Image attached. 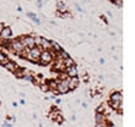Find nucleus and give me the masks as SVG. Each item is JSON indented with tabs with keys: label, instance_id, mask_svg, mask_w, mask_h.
<instances>
[{
	"label": "nucleus",
	"instance_id": "nucleus-6",
	"mask_svg": "<svg viewBox=\"0 0 135 127\" xmlns=\"http://www.w3.org/2000/svg\"><path fill=\"white\" fill-rule=\"evenodd\" d=\"M80 84V80L76 77H68V87H69V91H75V89L79 87Z\"/></svg>",
	"mask_w": 135,
	"mask_h": 127
},
{
	"label": "nucleus",
	"instance_id": "nucleus-15",
	"mask_svg": "<svg viewBox=\"0 0 135 127\" xmlns=\"http://www.w3.org/2000/svg\"><path fill=\"white\" fill-rule=\"evenodd\" d=\"M106 120H107V116L103 113H96V115H95V121H96V124L103 122V121H106Z\"/></svg>",
	"mask_w": 135,
	"mask_h": 127
},
{
	"label": "nucleus",
	"instance_id": "nucleus-8",
	"mask_svg": "<svg viewBox=\"0 0 135 127\" xmlns=\"http://www.w3.org/2000/svg\"><path fill=\"white\" fill-rule=\"evenodd\" d=\"M52 44H53L52 40H49V39H47V38H42L39 49L41 50H49V49H52Z\"/></svg>",
	"mask_w": 135,
	"mask_h": 127
},
{
	"label": "nucleus",
	"instance_id": "nucleus-20",
	"mask_svg": "<svg viewBox=\"0 0 135 127\" xmlns=\"http://www.w3.org/2000/svg\"><path fill=\"white\" fill-rule=\"evenodd\" d=\"M3 127H12V126H11L10 122H6V121H5V122H3Z\"/></svg>",
	"mask_w": 135,
	"mask_h": 127
},
{
	"label": "nucleus",
	"instance_id": "nucleus-16",
	"mask_svg": "<svg viewBox=\"0 0 135 127\" xmlns=\"http://www.w3.org/2000/svg\"><path fill=\"white\" fill-rule=\"evenodd\" d=\"M14 75L16 76V77L21 78V77H22V75H23V68H22V67L16 66V68H15V71H14Z\"/></svg>",
	"mask_w": 135,
	"mask_h": 127
},
{
	"label": "nucleus",
	"instance_id": "nucleus-18",
	"mask_svg": "<svg viewBox=\"0 0 135 127\" xmlns=\"http://www.w3.org/2000/svg\"><path fill=\"white\" fill-rule=\"evenodd\" d=\"M39 87H41V91H42V92H49V87H48V83H43V84H41Z\"/></svg>",
	"mask_w": 135,
	"mask_h": 127
},
{
	"label": "nucleus",
	"instance_id": "nucleus-9",
	"mask_svg": "<svg viewBox=\"0 0 135 127\" xmlns=\"http://www.w3.org/2000/svg\"><path fill=\"white\" fill-rule=\"evenodd\" d=\"M53 70L59 71V72H63L65 70L64 64H63V59H55V61L53 64Z\"/></svg>",
	"mask_w": 135,
	"mask_h": 127
},
{
	"label": "nucleus",
	"instance_id": "nucleus-25",
	"mask_svg": "<svg viewBox=\"0 0 135 127\" xmlns=\"http://www.w3.org/2000/svg\"><path fill=\"white\" fill-rule=\"evenodd\" d=\"M25 100H23V99H21V100H20V104H22V105H25Z\"/></svg>",
	"mask_w": 135,
	"mask_h": 127
},
{
	"label": "nucleus",
	"instance_id": "nucleus-12",
	"mask_svg": "<svg viewBox=\"0 0 135 127\" xmlns=\"http://www.w3.org/2000/svg\"><path fill=\"white\" fill-rule=\"evenodd\" d=\"M57 9L60 14H64V12H68V11H69L68 6L65 5V3H63V1H58L57 3Z\"/></svg>",
	"mask_w": 135,
	"mask_h": 127
},
{
	"label": "nucleus",
	"instance_id": "nucleus-23",
	"mask_svg": "<svg viewBox=\"0 0 135 127\" xmlns=\"http://www.w3.org/2000/svg\"><path fill=\"white\" fill-rule=\"evenodd\" d=\"M70 120L71 121H75V120H76V116H75V115H71V116H70Z\"/></svg>",
	"mask_w": 135,
	"mask_h": 127
},
{
	"label": "nucleus",
	"instance_id": "nucleus-19",
	"mask_svg": "<svg viewBox=\"0 0 135 127\" xmlns=\"http://www.w3.org/2000/svg\"><path fill=\"white\" fill-rule=\"evenodd\" d=\"M41 42H42V37H35V45L38 46L41 45Z\"/></svg>",
	"mask_w": 135,
	"mask_h": 127
},
{
	"label": "nucleus",
	"instance_id": "nucleus-2",
	"mask_svg": "<svg viewBox=\"0 0 135 127\" xmlns=\"http://www.w3.org/2000/svg\"><path fill=\"white\" fill-rule=\"evenodd\" d=\"M26 46L23 45V43H22V40L20 38L18 39H15V40H11L10 44H9V46H7V49H10L11 53H14V54H20L22 53L23 50H25Z\"/></svg>",
	"mask_w": 135,
	"mask_h": 127
},
{
	"label": "nucleus",
	"instance_id": "nucleus-22",
	"mask_svg": "<svg viewBox=\"0 0 135 127\" xmlns=\"http://www.w3.org/2000/svg\"><path fill=\"white\" fill-rule=\"evenodd\" d=\"M75 7H76V9H78V11H82V9L80 6H79L78 4H75Z\"/></svg>",
	"mask_w": 135,
	"mask_h": 127
},
{
	"label": "nucleus",
	"instance_id": "nucleus-10",
	"mask_svg": "<svg viewBox=\"0 0 135 127\" xmlns=\"http://www.w3.org/2000/svg\"><path fill=\"white\" fill-rule=\"evenodd\" d=\"M109 102H122V93L118 91L112 92L109 95Z\"/></svg>",
	"mask_w": 135,
	"mask_h": 127
},
{
	"label": "nucleus",
	"instance_id": "nucleus-7",
	"mask_svg": "<svg viewBox=\"0 0 135 127\" xmlns=\"http://www.w3.org/2000/svg\"><path fill=\"white\" fill-rule=\"evenodd\" d=\"M64 72H65V75H66L68 77H76L79 75V70H78V67L75 66H70V67H66L64 70Z\"/></svg>",
	"mask_w": 135,
	"mask_h": 127
},
{
	"label": "nucleus",
	"instance_id": "nucleus-5",
	"mask_svg": "<svg viewBox=\"0 0 135 127\" xmlns=\"http://www.w3.org/2000/svg\"><path fill=\"white\" fill-rule=\"evenodd\" d=\"M22 40V43H23V45L26 46V48H28V49H31V48H35V37L33 35H26V37H22V38H20Z\"/></svg>",
	"mask_w": 135,
	"mask_h": 127
},
{
	"label": "nucleus",
	"instance_id": "nucleus-13",
	"mask_svg": "<svg viewBox=\"0 0 135 127\" xmlns=\"http://www.w3.org/2000/svg\"><path fill=\"white\" fill-rule=\"evenodd\" d=\"M4 68L5 70H7V71H10V72H14L15 71V68H16V64L14 62V61H7L5 65H4Z\"/></svg>",
	"mask_w": 135,
	"mask_h": 127
},
{
	"label": "nucleus",
	"instance_id": "nucleus-21",
	"mask_svg": "<svg viewBox=\"0 0 135 127\" xmlns=\"http://www.w3.org/2000/svg\"><path fill=\"white\" fill-rule=\"evenodd\" d=\"M4 27H5V26H4V23H1V22H0V33H1V31L4 29Z\"/></svg>",
	"mask_w": 135,
	"mask_h": 127
},
{
	"label": "nucleus",
	"instance_id": "nucleus-17",
	"mask_svg": "<svg viewBox=\"0 0 135 127\" xmlns=\"http://www.w3.org/2000/svg\"><path fill=\"white\" fill-rule=\"evenodd\" d=\"M7 61H9V59L6 57V55H5L3 51H0V64H1V65L4 66V65H5Z\"/></svg>",
	"mask_w": 135,
	"mask_h": 127
},
{
	"label": "nucleus",
	"instance_id": "nucleus-28",
	"mask_svg": "<svg viewBox=\"0 0 135 127\" xmlns=\"http://www.w3.org/2000/svg\"><path fill=\"white\" fill-rule=\"evenodd\" d=\"M100 62L103 65V64H104V59H100Z\"/></svg>",
	"mask_w": 135,
	"mask_h": 127
},
{
	"label": "nucleus",
	"instance_id": "nucleus-27",
	"mask_svg": "<svg viewBox=\"0 0 135 127\" xmlns=\"http://www.w3.org/2000/svg\"><path fill=\"white\" fill-rule=\"evenodd\" d=\"M107 15H108V16H112V11H107Z\"/></svg>",
	"mask_w": 135,
	"mask_h": 127
},
{
	"label": "nucleus",
	"instance_id": "nucleus-14",
	"mask_svg": "<svg viewBox=\"0 0 135 127\" xmlns=\"http://www.w3.org/2000/svg\"><path fill=\"white\" fill-rule=\"evenodd\" d=\"M63 64H64V67L66 68V67L74 66V65H75V60L73 59V57L68 56V57H65V59H63Z\"/></svg>",
	"mask_w": 135,
	"mask_h": 127
},
{
	"label": "nucleus",
	"instance_id": "nucleus-26",
	"mask_svg": "<svg viewBox=\"0 0 135 127\" xmlns=\"http://www.w3.org/2000/svg\"><path fill=\"white\" fill-rule=\"evenodd\" d=\"M55 103H57V104H60L61 100H60V99H55Z\"/></svg>",
	"mask_w": 135,
	"mask_h": 127
},
{
	"label": "nucleus",
	"instance_id": "nucleus-11",
	"mask_svg": "<svg viewBox=\"0 0 135 127\" xmlns=\"http://www.w3.org/2000/svg\"><path fill=\"white\" fill-rule=\"evenodd\" d=\"M11 35H12V29H11L10 27H4V29L1 31V33H0V37L3 39L10 38Z\"/></svg>",
	"mask_w": 135,
	"mask_h": 127
},
{
	"label": "nucleus",
	"instance_id": "nucleus-24",
	"mask_svg": "<svg viewBox=\"0 0 135 127\" xmlns=\"http://www.w3.org/2000/svg\"><path fill=\"white\" fill-rule=\"evenodd\" d=\"M81 106H82V108H87V104H86V103L84 102V103L81 104Z\"/></svg>",
	"mask_w": 135,
	"mask_h": 127
},
{
	"label": "nucleus",
	"instance_id": "nucleus-1",
	"mask_svg": "<svg viewBox=\"0 0 135 127\" xmlns=\"http://www.w3.org/2000/svg\"><path fill=\"white\" fill-rule=\"evenodd\" d=\"M41 51L42 50L39 49V48H26L25 49V57L27 59L28 61H32V62H38L39 60V55H41Z\"/></svg>",
	"mask_w": 135,
	"mask_h": 127
},
{
	"label": "nucleus",
	"instance_id": "nucleus-4",
	"mask_svg": "<svg viewBox=\"0 0 135 127\" xmlns=\"http://www.w3.org/2000/svg\"><path fill=\"white\" fill-rule=\"evenodd\" d=\"M55 89L58 91L59 94H66L69 92V87H68V78L64 80H57V87Z\"/></svg>",
	"mask_w": 135,
	"mask_h": 127
},
{
	"label": "nucleus",
	"instance_id": "nucleus-3",
	"mask_svg": "<svg viewBox=\"0 0 135 127\" xmlns=\"http://www.w3.org/2000/svg\"><path fill=\"white\" fill-rule=\"evenodd\" d=\"M53 57H54L53 51H50V50H42L41 55H39L38 62L41 65H48V64H50L53 61Z\"/></svg>",
	"mask_w": 135,
	"mask_h": 127
}]
</instances>
